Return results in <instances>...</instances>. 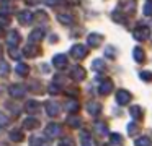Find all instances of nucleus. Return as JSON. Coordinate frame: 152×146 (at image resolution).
<instances>
[{"instance_id":"bb28decb","label":"nucleus","mask_w":152,"mask_h":146,"mask_svg":"<svg viewBox=\"0 0 152 146\" xmlns=\"http://www.w3.org/2000/svg\"><path fill=\"white\" fill-rule=\"evenodd\" d=\"M134 146H151V140L147 136H139L134 141Z\"/></svg>"},{"instance_id":"f257e3e1","label":"nucleus","mask_w":152,"mask_h":146,"mask_svg":"<svg viewBox=\"0 0 152 146\" xmlns=\"http://www.w3.org/2000/svg\"><path fill=\"white\" fill-rule=\"evenodd\" d=\"M149 36H151V29L145 24H137L132 29V37H134L136 41L142 42V41H145V39H149Z\"/></svg>"},{"instance_id":"58836bf2","label":"nucleus","mask_w":152,"mask_h":146,"mask_svg":"<svg viewBox=\"0 0 152 146\" xmlns=\"http://www.w3.org/2000/svg\"><path fill=\"white\" fill-rule=\"evenodd\" d=\"M49 93H51V94H59V93H61V88L57 86V84L53 83V84H49Z\"/></svg>"},{"instance_id":"79ce46f5","label":"nucleus","mask_w":152,"mask_h":146,"mask_svg":"<svg viewBox=\"0 0 152 146\" xmlns=\"http://www.w3.org/2000/svg\"><path fill=\"white\" fill-rule=\"evenodd\" d=\"M44 2H46L49 6H54V5H59V3L62 2V0H44Z\"/></svg>"},{"instance_id":"473e14b6","label":"nucleus","mask_w":152,"mask_h":146,"mask_svg":"<svg viewBox=\"0 0 152 146\" xmlns=\"http://www.w3.org/2000/svg\"><path fill=\"white\" fill-rule=\"evenodd\" d=\"M95 128L98 130V133H106V132H108L105 122H96V123H95Z\"/></svg>"},{"instance_id":"9b49d317","label":"nucleus","mask_w":152,"mask_h":146,"mask_svg":"<svg viewBox=\"0 0 152 146\" xmlns=\"http://www.w3.org/2000/svg\"><path fill=\"white\" fill-rule=\"evenodd\" d=\"M39 54V47H38L36 44H26L23 49V55H26V57H36V55Z\"/></svg>"},{"instance_id":"9d476101","label":"nucleus","mask_w":152,"mask_h":146,"mask_svg":"<svg viewBox=\"0 0 152 146\" xmlns=\"http://www.w3.org/2000/svg\"><path fill=\"white\" fill-rule=\"evenodd\" d=\"M113 81L111 80H105V81H102V84H100V88H98V93L102 94V96H106V94H110L113 91Z\"/></svg>"},{"instance_id":"f8f14e48","label":"nucleus","mask_w":152,"mask_h":146,"mask_svg":"<svg viewBox=\"0 0 152 146\" xmlns=\"http://www.w3.org/2000/svg\"><path fill=\"white\" fill-rule=\"evenodd\" d=\"M31 21H33V15H31V12L23 10V12L18 13V23H20V24H30Z\"/></svg>"},{"instance_id":"393cba45","label":"nucleus","mask_w":152,"mask_h":146,"mask_svg":"<svg viewBox=\"0 0 152 146\" xmlns=\"http://www.w3.org/2000/svg\"><path fill=\"white\" fill-rule=\"evenodd\" d=\"M82 146H95V141L92 140V136L88 133H82Z\"/></svg>"},{"instance_id":"c03bdc74","label":"nucleus","mask_w":152,"mask_h":146,"mask_svg":"<svg viewBox=\"0 0 152 146\" xmlns=\"http://www.w3.org/2000/svg\"><path fill=\"white\" fill-rule=\"evenodd\" d=\"M4 34V28H2V26H0V36Z\"/></svg>"},{"instance_id":"72a5a7b5","label":"nucleus","mask_w":152,"mask_h":146,"mask_svg":"<svg viewBox=\"0 0 152 146\" xmlns=\"http://www.w3.org/2000/svg\"><path fill=\"white\" fill-rule=\"evenodd\" d=\"M110 140H111V143L113 145H121V135H118V133H111L110 135Z\"/></svg>"},{"instance_id":"a19ab883","label":"nucleus","mask_w":152,"mask_h":146,"mask_svg":"<svg viewBox=\"0 0 152 146\" xmlns=\"http://www.w3.org/2000/svg\"><path fill=\"white\" fill-rule=\"evenodd\" d=\"M59 146H75V143H74L70 138H67V140H62V141L59 143Z\"/></svg>"},{"instance_id":"a878e982","label":"nucleus","mask_w":152,"mask_h":146,"mask_svg":"<svg viewBox=\"0 0 152 146\" xmlns=\"http://www.w3.org/2000/svg\"><path fill=\"white\" fill-rule=\"evenodd\" d=\"M92 68H93L95 71H103V70H105V62L100 60V58H96V60H93Z\"/></svg>"},{"instance_id":"20e7f679","label":"nucleus","mask_w":152,"mask_h":146,"mask_svg":"<svg viewBox=\"0 0 152 146\" xmlns=\"http://www.w3.org/2000/svg\"><path fill=\"white\" fill-rule=\"evenodd\" d=\"M8 93H10L12 97H23L25 94H26V88L23 86V84H12L10 89H8Z\"/></svg>"},{"instance_id":"412c9836","label":"nucleus","mask_w":152,"mask_h":146,"mask_svg":"<svg viewBox=\"0 0 152 146\" xmlns=\"http://www.w3.org/2000/svg\"><path fill=\"white\" fill-rule=\"evenodd\" d=\"M15 71H17L20 76H26L28 71H30V67H28L26 63H18L17 67H15Z\"/></svg>"},{"instance_id":"cd10ccee","label":"nucleus","mask_w":152,"mask_h":146,"mask_svg":"<svg viewBox=\"0 0 152 146\" xmlns=\"http://www.w3.org/2000/svg\"><path fill=\"white\" fill-rule=\"evenodd\" d=\"M10 73V67H8L7 62L0 60V76H7V75Z\"/></svg>"},{"instance_id":"37998d69","label":"nucleus","mask_w":152,"mask_h":146,"mask_svg":"<svg viewBox=\"0 0 152 146\" xmlns=\"http://www.w3.org/2000/svg\"><path fill=\"white\" fill-rule=\"evenodd\" d=\"M28 5H36V3H39V0H26Z\"/></svg>"},{"instance_id":"4c0bfd02","label":"nucleus","mask_w":152,"mask_h":146,"mask_svg":"<svg viewBox=\"0 0 152 146\" xmlns=\"http://www.w3.org/2000/svg\"><path fill=\"white\" fill-rule=\"evenodd\" d=\"M8 122H10V120H8V117L5 115V114H0V127H7Z\"/></svg>"},{"instance_id":"e433bc0d","label":"nucleus","mask_w":152,"mask_h":146,"mask_svg":"<svg viewBox=\"0 0 152 146\" xmlns=\"http://www.w3.org/2000/svg\"><path fill=\"white\" fill-rule=\"evenodd\" d=\"M141 78L144 81H147V83H151L152 81V73L151 71H141Z\"/></svg>"},{"instance_id":"f03ea898","label":"nucleus","mask_w":152,"mask_h":146,"mask_svg":"<svg viewBox=\"0 0 152 146\" xmlns=\"http://www.w3.org/2000/svg\"><path fill=\"white\" fill-rule=\"evenodd\" d=\"M87 54H88V49L83 44H75L70 49V55H72L74 58H85Z\"/></svg>"},{"instance_id":"6ab92c4d","label":"nucleus","mask_w":152,"mask_h":146,"mask_svg":"<svg viewBox=\"0 0 152 146\" xmlns=\"http://www.w3.org/2000/svg\"><path fill=\"white\" fill-rule=\"evenodd\" d=\"M87 110H88L92 115H98L100 110H102V106H100V102L92 101V102H88V106H87Z\"/></svg>"},{"instance_id":"aec40b11","label":"nucleus","mask_w":152,"mask_h":146,"mask_svg":"<svg viewBox=\"0 0 152 146\" xmlns=\"http://www.w3.org/2000/svg\"><path fill=\"white\" fill-rule=\"evenodd\" d=\"M25 107H26L28 114H34L36 110H39V102H38V101H28Z\"/></svg>"},{"instance_id":"f704fd0d","label":"nucleus","mask_w":152,"mask_h":146,"mask_svg":"<svg viewBox=\"0 0 152 146\" xmlns=\"http://www.w3.org/2000/svg\"><path fill=\"white\" fill-rule=\"evenodd\" d=\"M10 24V16L7 15H0V26L4 28V26H8Z\"/></svg>"},{"instance_id":"2f4dec72","label":"nucleus","mask_w":152,"mask_h":146,"mask_svg":"<svg viewBox=\"0 0 152 146\" xmlns=\"http://www.w3.org/2000/svg\"><path fill=\"white\" fill-rule=\"evenodd\" d=\"M105 55H106L108 58H115V57H116V50H115V47L108 45V47L105 49Z\"/></svg>"},{"instance_id":"ea45409f","label":"nucleus","mask_w":152,"mask_h":146,"mask_svg":"<svg viewBox=\"0 0 152 146\" xmlns=\"http://www.w3.org/2000/svg\"><path fill=\"white\" fill-rule=\"evenodd\" d=\"M113 19H115V21H118V23H124L126 21V19L123 18V15H121V13H118V12L113 13Z\"/></svg>"},{"instance_id":"b1692460","label":"nucleus","mask_w":152,"mask_h":146,"mask_svg":"<svg viewBox=\"0 0 152 146\" xmlns=\"http://www.w3.org/2000/svg\"><path fill=\"white\" fill-rule=\"evenodd\" d=\"M66 109H67V112L74 114V112H79L80 106H79V102H77V101H69V102L66 104Z\"/></svg>"},{"instance_id":"ddd939ff","label":"nucleus","mask_w":152,"mask_h":146,"mask_svg":"<svg viewBox=\"0 0 152 146\" xmlns=\"http://www.w3.org/2000/svg\"><path fill=\"white\" fill-rule=\"evenodd\" d=\"M53 65L56 68H64L67 65V57L64 54H57L53 57Z\"/></svg>"},{"instance_id":"4be33fe9","label":"nucleus","mask_w":152,"mask_h":146,"mask_svg":"<svg viewBox=\"0 0 152 146\" xmlns=\"http://www.w3.org/2000/svg\"><path fill=\"white\" fill-rule=\"evenodd\" d=\"M23 138H25V135H23V132H20V130H13V132L10 133V140L15 141V143L23 141Z\"/></svg>"},{"instance_id":"7ed1b4c3","label":"nucleus","mask_w":152,"mask_h":146,"mask_svg":"<svg viewBox=\"0 0 152 146\" xmlns=\"http://www.w3.org/2000/svg\"><path fill=\"white\" fill-rule=\"evenodd\" d=\"M116 102L119 104V106H126V104L131 102V93L126 89H119L118 93H116Z\"/></svg>"},{"instance_id":"f3484780","label":"nucleus","mask_w":152,"mask_h":146,"mask_svg":"<svg viewBox=\"0 0 152 146\" xmlns=\"http://www.w3.org/2000/svg\"><path fill=\"white\" fill-rule=\"evenodd\" d=\"M66 123L70 127V128H79V127L82 125V120L79 119V115H70L69 119L66 120Z\"/></svg>"},{"instance_id":"0eeeda50","label":"nucleus","mask_w":152,"mask_h":146,"mask_svg":"<svg viewBox=\"0 0 152 146\" xmlns=\"http://www.w3.org/2000/svg\"><path fill=\"white\" fill-rule=\"evenodd\" d=\"M87 42H88L90 47H98L100 44L103 42V36L98 34V32H92V34H88V37H87Z\"/></svg>"},{"instance_id":"5701e85b","label":"nucleus","mask_w":152,"mask_h":146,"mask_svg":"<svg viewBox=\"0 0 152 146\" xmlns=\"http://www.w3.org/2000/svg\"><path fill=\"white\" fill-rule=\"evenodd\" d=\"M57 19H59V23H62V24H72V23H74L72 15H66V13L57 15Z\"/></svg>"},{"instance_id":"2eb2a0df","label":"nucleus","mask_w":152,"mask_h":146,"mask_svg":"<svg viewBox=\"0 0 152 146\" xmlns=\"http://www.w3.org/2000/svg\"><path fill=\"white\" fill-rule=\"evenodd\" d=\"M59 106H57L56 102H46V112H48V115H51V117H56V115H59Z\"/></svg>"},{"instance_id":"4468645a","label":"nucleus","mask_w":152,"mask_h":146,"mask_svg":"<svg viewBox=\"0 0 152 146\" xmlns=\"http://www.w3.org/2000/svg\"><path fill=\"white\" fill-rule=\"evenodd\" d=\"M129 114H131V117L134 120H141L142 115H144V110H142L141 106H131L129 107Z\"/></svg>"},{"instance_id":"39448f33","label":"nucleus","mask_w":152,"mask_h":146,"mask_svg":"<svg viewBox=\"0 0 152 146\" xmlns=\"http://www.w3.org/2000/svg\"><path fill=\"white\" fill-rule=\"evenodd\" d=\"M70 76H72V80H75V81H82V80H85V76H87V71H85V68L83 67H74L72 70H70Z\"/></svg>"},{"instance_id":"7c9ffc66","label":"nucleus","mask_w":152,"mask_h":146,"mask_svg":"<svg viewBox=\"0 0 152 146\" xmlns=\"http://www.w3.org/2000/svg\"><path fill=\"white\" fill-rule=\"evenodd\" d=\"M43 138H39V136H31L30 140V146H43Z\"/></svg>"},{"instance_id":"1a4fd4ad","label":"nucleus","mask_w":152,"mask_h":146,"mask_svg":"<svg viewBox=\"0 0 152 146\" xmlns=\"http://www.w3.org/2000/svg\"><path fill=\"white\" fill-rule=\"evenodd\" d=\"M43 37H44V29L36 28V29H33V31H31L28 41H30L31 44H36V42H41V41H43Z\"/></svg>"},{"instance_id":"c756f323","label":"nucleus","mask_w":152,"mask_h":146,"mask_svg":"<svg viewBox=\"0 0 152 146\" xmlns=\"http://www.w3.org/2000/svg\"><path fill=\"white\" fill-rule=\"evenodd\" d=\"M8 54H10V57L15 58V60H20V57H21V54L17 50V47H8Z\"/></svg>"},{"instance_id":"423d86ee","label":"nucleus","mask_w":152,"mask_h":146,"mask_svg":"<svg viewBox=\"0 0 152 146\" xmlns=\"http://www.w3.org/2000/svg\"><path fill=\"white\" fill-rule=\"evenodd\" d=\"M20 32L17 31V29H12L10 32L7 34V42H8V45L10 47H17L18 45V42H20Z\"/></svg>"},{"instance_id":"a211bd4d","label":"nucleus","mask_w":152,"mask_h":146,"mask_svg":"<svg viewBox=\"0 0 152 146\" xmlns=\"http://www.w3.org/2000/svg\"><path fill=\"white\" fill-rule=\"evenodd\" d=\"M132 57H134V60L136 62H144L145 60V54H144V49H141V47H134V50H132Z\"/></svg>"},{"instance_id":"c9c22d12","label":"nucleus","mask_w":152,"mask_h":146,"mask_svg":"<svg viewBox=\"0 0 152 146\" xmlns=\"http://www.w3.org/2000/svg\"><path fill=\"white\" fill-rule=\"evenodd\" d=\"M137 125H136V123H129V125H128V133H129V135H132V136H134L136 135V133H137Z\"/></svg>"},{"instance_id":"a18cd8bd","label":"nucleus","mask_w":152,"mask_h":146,"mask_svg":"<svg viewBox=\"0 0 152 146\" xmlns=\"http://www.w3.org/2000/svg\"><path fill=\"white\" fill-rule=\"evenodd\" d=\"M0 55H2V47H0Z\"/></svg>"},{"instance_id":"c85d7f7f","label":"nucleus","mask_w":152,"mask_h":146,"mask_svg":"<svg viewBox=\"0 0 152 146\" xmlns=\"http://www.w3.org/2000/svg\"><path fill=\"white\" fill-rule=\"evenodd\" d=\"M145 16H152V0H149L147 3H144V8H142Z\"/></svg>"},{"instance_id":"dca6fc26","label":"nucleus","mask_w":152,"mask_h":146,"mask_svg":"<svg viewBox=\"0 0 152 146\" xmlns=\"http://www.w3.org/2000/svg\"><path fill=\"white\" fill-rule=\"evenodd\" d=\"M23 127L26 130H34V128H38V127H39V122H38L34 117H26V119H25V122H23Z\"/></svg>"},{"instance_id":"6e6552de","label":"nucleus","mask_w":152,"mask_h":146,"mask_svg":"<svg viewBox=\"0 0 152 146\" xmlns=\"http://www.w3.org/2000/svg\"><path fill=\"white\" fill-rule=\"evenodd\" d=\"M44 133H46L48 138H56L61 133V125H57V123H49V125L44 128Z\"/></svg>"}]
</instances>
